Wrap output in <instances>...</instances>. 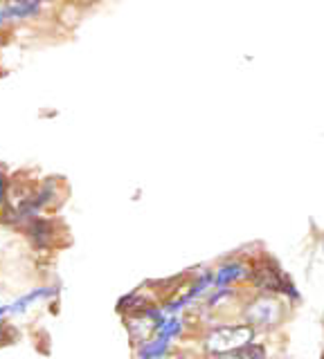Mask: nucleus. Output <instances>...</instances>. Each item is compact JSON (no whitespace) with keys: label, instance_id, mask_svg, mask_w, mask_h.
Listing matches in <instances>:
<instances>
[{"label":"nucleus","instance_id":"0eeeda50","mask_svg":"<svg viewBox=\"0 0 324 359\" xmlns=\"http://www.w3.org/2000/svg\"><path fill=\"white\" fill-rule=\"evenodd\" d=\"M5 332H7V325H3V323H0V344L5 341V339H3V337H5Z\"/></svg>","mask_w":324,"mask_h":359},{"label":"nucleus","instance_id":"9d476101","mask_svg":"<svg viewBox=\"0 0 324 359\" xmlns=\"http://www.w3.org/2000/svg\"><path fill=\"white\" fill-rule=\"evenodd\" d=\"M216 359H219V357H216Z\"/></svg>","mask_w":324,"mask_h":359},{"label":"nucleus","instance_id":"f03ea898","mask_svg":"<svg viewBox=\"0 0 324 359\" xmlns=\"http://www.w3.org/2000/svg\"><path fill=\"white\" fill-rule=\"evenodd\" d=\"M250 280L252 285L261 292V294H288V297H299L297 294V287L290 283V278L286 276V272L279 269V265L273 261V258H261L259 263H257L252 269H250Z\"/></svg>","mask_w":324,"mask_h":359},{"label":"nucleus","instance_id":"7ed1b4c3","mask_svg":"<svg viewBox=\"0 0 324 359\" xmlns=\"http://www.w3.org/2000/svg\"><path fill=\"white\" fill-rule=\"evenodd\" d=\"M243 323L252 325L254 330H271L284 321V306L282 301L273 294L254 297L248 306L243 308Z\"/></svg>","mask_w":324,"mask_h":359},{"label":"nucleus","instance_id":"6e6552de","mask_svg":"<svg viewBox=\"0 0 324 359\" xmlns=\"http://www.w3.org/2000/svg\"><path fill=\"white\" fill-rule=\"evenodd\" d=\"M3 194H5V177L0 175V198H3Z\"/></svg>","mask_w":324,"mask_h":359},{"label":"nucleus","instance_id":"20e7f679","mask_svg":"<svg viewBox=\"0 0 324 359\" xmlns=\"http://www.w3.org/2000/svg\"><path fill=\"white\" fill-rule=\"evenodd\" d=\"M243 278H250L248 267H245L243 263H226L214 272V285L228 287V285L237 283V280H243Z\"/></svg>","mask_w":324,"mask_h":359},{"label":"nucleus","instance_id":"1a4fd4ad","mask_svg":"<svg viewBox=\"0 0 324 359\" xmlns=\"http://www.w3.org/2000/svg\"><path fill=\"white\" fill-rule=\"evenodd\" d=\"M158 359H167V355H164V357H158Z\"/></svg>","mask_w":324,"mask_h":359},{"label":"nucleus","instance_id":"39448f33","mask_svg":"<svg viewBox=\"0 0 324 359\" xmlns=\"http://www.w3.org/2000/svg\"><path fill=\"white\" fill-rule=\"evenodd\" d=\"M266 348L261 344H248L239 348L237 353H232L228 357H219V359H266Z\"/></svg>","mask_w":324,"mask_h":359},{"label":"nucleus","instance_id":"423d86ee","mask_svg":"<svg viewBox=\"0 0 324 359\" xmlns=\"http://www.w3.org/2000/svg\"><path fill=\"white\" fill-rule=\"evenodd\" d=\"M30 236H32V238H34L37 243H48V241L52 238V227H50V222H46V220H32Z\"/></svg>","mask_w":324,"mask_h":359},{"label":"nucleus","instance_id":"f257e3e1","mask_svg":"<svg viewBox=\"0 0 324 359\" xmlns=\"http://www.w3.org/2000/svg\"><path fill=\"white\" fill-rule=\"evenodd\" d=\"M254 328L248 323H234V325H216L205 332L203 337V348L205 353L214 357H228L237 353L239 348L252 344L254 339Z\"/></svg>","mask_w":324,"mask_h":359}]
</instances>
